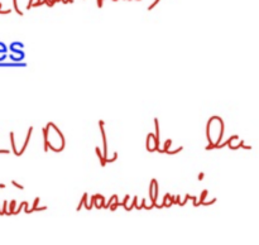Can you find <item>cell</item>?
<instances>
[{
    "label": "cell",
    "instance_id": "cell-4",
    "mask_svg": "<svg viewBox=\"0 0 259 245\" xmlns=\"http://www.w3.org/2000/svg\"><path fill=\"white\" fill-rule=\"evenodd\" d=\"M91 200H93V204L94 206L96 207V209H103L104 205H105V197L103 196V194L98 193V194H94L93 197H91Z\"/></svg>",
    "mask_w": 259,
    "mask_h": 245
},
{
    "label": "cell",
    "instance_id": "cell-31",
    "mask_svg": "<svg viewBox=\"0 0 259 245\" xmlns=\"http://www.w3.org/2000/svg\"><path fill=\"white\" fill-rule=\"evenodd\" d=\"M242 148H244V149H252V146H250V145H245V144H244V145H243Z\"/></svg>",
    "mask_w": 259,
    "mask_h": 245
},
{
    "label": "cell",
    "instance_id": "cell-15",
    "mask_svg": "<svg viewBox=\"0 0 259 245\" xmlns=\"http://www.w3.org/2000/svg\"><path fill=\"white\" fill-rule=\"evenodd\" d=\"M182 151H184V146H179V148L175 149V151H168L166 154H168V156H174V154L180 153V152H182Z\"/></svg>",
    "mask_w": 259,
    "mask_h": 245
},
{
    "label": "cell",
    "instance_id": "cell-2",
    "mask_svg": "<svg viewBox=\"0 0 259 245\" xmlns=\"http://www.w3.org/2000/svg\"><path fill=\"white\" fill-rule=\"evenodd\" d=\"M146 148L148 152H154V151H158L157 148V144H156V136H154V133H149L147 135V143H146Z\"/></svg>",
    "mask_w": 259,
    "mask_h": 245
},
{
    "label": "cell",
    "instance_id": "cell-24",
    "mask_svg": "<svg viewBox=\"0 0 259 245\" xmlns=\"http://www.w3.org/2000/svg\"><path fill=\"white\" fill-rule=\"evenodd\" d=\"M215 202H217V199H212L211 201H209V202H204V206H210V205H212V204H215Z\"/></svg>",
    "mask_w": 259,
    "mask_h": 245
},
{
    "label": "cell",
    "instance_id": "cell-33",
    "mask_svg": "<svg viewBox=\"0 0 259 245\" xmlns=\"http://www.w3.org/2000/svg\"><path fill=\"white\" fill-rule=\"evenodd\" d=\"M0 188H5V184L4 183H0Z\"/></svg>",
    "mask_w": 259,
    "mask_h": 245
},
{
    "label": "cell",
    "instance_id": "cell-1",
    "mask_svg": "<svg viewBox=\"0 0 259 245\" xmlns=\"http://www.w3.org/2000/svg\"><path fill=\"white\" fill-rule=\"evenodd\" d=\"M159 188H158V182L156 178H153L151 181V186H149V197H151L152 206H156L157 205V197H158Z\"/></svg>",
    "mask_w": 259,
    "mask_h": 245
},
{
    "label": "cell",
    "instance_id": "cell-28",
    "mask_svg": "<svg viewBox=\"0 0 259 245\" xmlns=\"http://www.w3.org/2000/svg\"><path fill=\"white\" fill-rule=\"evenodd\" d=\"M191 200L194 201V206L197 207V197L196 196H191Z\"/></svg>",
    "mask_w": 259,
    "mask_h": 245
},
{
    "label": "cell",
    "instance_id": "cell-22",
    "mask_svg": "<svg viewBox=\"0 0 259 245\" xmlns=\"http://www.w3.org/2000/svg\"><path fill=\"white\" fill-rule=\"evenodd\" d=\"M3 207H4V209H3L2 215H4V214H7V210H8V201H4V205H3Z\"/></svg>",
    "mask_w": 259,
    "mask_h": 245
},
{
    "label": "cell",
    "instance_id": "cell-34",
    "mask_svg": "<svg viewBox=\"0 0 259 245\" xmlns=\"http://www.w3.org/2000/svg\"><path fill=\"white\" fill-rule=\"evenodd\" d=\"M0 8H2V3H0Z\"/></svg>",
    "mask_w": 259,
    "mask_h": 245
},
{
    "label": "cell",
    "instance_id": "cell-27",
    "mask_svg": "<svg viewBox=\"0 0 259 245\" xmlns=\"http://www.w3.org/2000/svg\"><path fill=\"white\" fill-rule=\"evenodd\" d=\"M204 177H205V173L204 172H201V173H199V176H197V179H199V181H202V179H204Z\"/></svg>",
    "mask_w": 259,
    "mask_h": 245
},
{
    "label": "cell",
    "instance_id": "cell-14",
    "mask_svg": "<svg viewBox=\"0 0 259 245\" xmlns=\"http://www.w3.org/2000/svg\"><path fill=\"white\" fill-rule=\"evenodd\" d=\"M43 140H45V152L48 151V144H47V130L46 128H43Z\"/></svg>",
    "mask_w": 259,
    "mask_h": 245
},
{
    "label": "cell",
    "instance_id": "cell-26",
    "mask_svg": "<svg viewBox=\"0 0 259 245\" xmlns=\"http://www.w3.org/2000/svg\"><path fill=\"white\" fill-rule=\"evenodd\" d=\"M158 3H159V0H156V2H154L153 4H152V5H149V7H148V10H152V9H153V8L156 7L157 4H158Z\"/></svg>",
    "mask_w": 259,
    "mask_h": 245
},
{
    "label": "cell",
    "instance_id": "cell-3",
    "mask_svg": "<svg viewBox=\"0 0 259 245\" xmlns=\"http://www.w3.org/2000/svg\"><path fill=\"white\" fill-rule=\"evenodd\" d=\"M104 121L100 120L99 121V125H100V131H101V135H103V143H104V159H108V140H106V133H105V129H104Z\"/></svg>",
    "mask_w": 259,
    "mask_h": 245
},
{
    "label": "cell",
    "instance_id": "cell-32",
    "mask_svg": "<svg viewBox=\"0 0 259 245\" xmlns=\"http://www.w3.org/2000/svg\"><path fill=\"white\" fill-rule=\"evenodd\" d=\"M0 153H9V151H5V149H2V151H0Z\"/></svg>",
    "mask_w": 259,
    "mask_h": 245
},
{
    "label": "cell",
    "instance_id": "cell-30",
    "mask_svg": "<svg viewBox=\"0 0 259 245\" xmlns=\"http://www.w3.org/2000/svg\"><path fill=\"white\" fill-rule=\"evenodd\" d=\"M96 4H98L99 8L103 7V2H101V0H99V2H96Z\"/></svg>",
    "mask_w": 259,
    "mask_h": 245
},
{
    "label": "cell",
    "instance_id": "cell-29",
    "mask_svg": "<svg viewBox=\"0 0 259 245\" xmlns=\"http://www.w3.org/2000/svg\"><path fill=\"white\" fill-rule=\"evenodd\" d=\"M43 210H47V206H42V207H37L35 211H43Z\"/></svg>",
    "mask_w": 259,
    "mask_h": 245
},
{
    "label": "cell",
    "instance_id": "cell-23",
    "mask_svg": "<svg viewBox=\"0 0 259 245\" xmlns=\"http://www.w3.org/2000/svg\"><path fill=\"white\" fill-rule=\"evenodd\" d=\"M56 3H58L57 0H55V2H43V4H46V5H48L50 8H52L53 4H56Z\"/></svg>",
    "mask_w": 259,
    "mask_h": 245
},
{
    "label": "cell",
    "instance_id": "cell-17",
    "mask_svg": "<svg viewBox=\"0 0 259 245\" xmlns=\"http://www.w3.org/2000/svg\"><path fill=\"white\" fill-rule=\"evenodd\" d=\"M27 204H28V202H27V201H23V202H22V204H20V205H19V207H18V209H17V210H15V211H14V215L19 214V212H20V211H22V210H23V209H24V207H25V205H27Z\"/></svg>",
    "mask_w": 259,
    "mask_h": 245
},
{
    "label": "cell",
    "instance_id": "cell-18",
    "mask_svg": "<svg viewBox=\"0 0 259 245\" xmlns=\"http://www.w3.org/2000/svg\"><path fill=\"white\" fill-rule=\"evenodd\" d=\"M119 206H121V204H120V202H119V201H115V202H114V204H111V206L109 207V209H110L111 211H115V210L118 209Z\"/></svg>",
    "mask_w": 259,
    "mask_h": 245
},
{
    "label": "cell",
    "instance_id": "cell-21",
    "mask_svg": "<svg viewBox=\"0 0 259 245\" xmlns=\"http://www.w3.org/2000/svg\"><path fill=\"white\" fill-rule=\"evenodd\" d=\"M12 184H13V186L17 187V188H19V189H24V186H22V184L17 183V182H15V181H12Z\"/></svg>",
    "mask_w": 259,
    "mask_h": 245
},
{
    "label": "cell",
    "instance_id": "cell-6",
    "mask_svg": "<svg viewBox=\"0 0 259 245\" xmlns=\"http://www.w3.org/2000/svg\"><path fill=\"white\" fill-rule=\"evenodd\" d=\"M83 205H85V209L88 210V192H85V193L82 194V199H81L80 204H78V206L76 207V210H77V211H80V210L82 209Z\"/></svg>",
    "mask_w": 259,
    "mask_h": 245
},
{
    "label": "cell",
    "instance_id": "cell-9",
    "mask_svg": "<svg viewBox=\"0 0 259 245\" xmlns=\"http://www.w3.org/2000/svg\"><path fill=\"white\" fill-rule=\"evenodd\" d=\"M39 201H40V197H35V199H34V202H33V206H32V209H28L27 214H32V212H34L35 210H37V207H38V204H39Z\"/></svg>",
    "mask_w": 259,
    "mask_h": 245
},
{
    "label": "cell",
    "instance_id": "cell-12",
    "mask_svg": "<svg viewBox=\"0 0 259 245\" xmlns=\"http://www.w3.org/2000/svg\"><path fill=\"white\" fill-rule=\"evenodd\" d=\"M10 141H12V148H13V152H14L15 156L18 157V151H17V146H15V141H14V133H13V131H10Z\"/></svg>",
    "mask_w": 259,
    "mask_h": 245
},
{
    "label": "cell",
    "instance_id": "cell-7",
    "mask_svg": "<svg viewBox=\"0 0 259 245\" xmlns=\"http://www.w3.org/2000/svg\"><path fill=\"white\" fill-rule=\"evenodd\" d=\"M115 201H119V199H118V194H115V193H114L113 196H111L110 199H109V201L106 202L105 205H104V207H103V209H106V210H108L109 207L111 206V204H114V202H115Z\"/></svg>",
    "mask_w": 259,
    "mask_h": 245
},
{
    "label": "cell",
    "instance_id": "cell-16",
    "mask_svg": "<svg viewBox=\"0 0 259 245\" xmlns=\"http://www.w3.org/2000/svg\"><path fill=\"white\" fill-rule=\"evenodd\" d=\"M129 200H131V196H129V194H125V197H124V201H123V202H120L121 206H123L124 209H125V210L128 209V205H126V204H128Z\"/></svg>",
    "mask_w": 259,
    "mask_h": 245
},
{
    "label": "cell",
    "instance_id": "cell-11",
    "mask_svg": "<svg viewBox=\"0 0 259 245\" xmlns=\"http://www.w3.org/2000/svg\"><path fill=\"white\" fill-rule=\"evenodd\" d=\"M207 194H209V191H207V189H204V191H202V193H201V196H200V201L197 202V207H199L200 205L204 204L205 199L207 197Z\"/></svg>",
    "mask_w": 259,
    "mask_h": 245
},
{
    "label": "cell",
    "instance_id": "cell-5",
    "mask_svg": "<svg viewBox=\"0 0 259 245\" xmlns=\"http://www.w3.org/2000/svg\"><path fill=\"white\" fill-rule=\"evenodd\" d=\"M32 133H33V126H29V129H28L27 138H25V140H24V144H23V146H22V149H20V152H18V157L22 156V154L25 152V149H27L28 144H29V140H30V136H32Z\"/></svg>",
    "mask_w": 259,
    "mask_h": 245
},
{
    "label": "cell",
    "instance_id": "cell-19",
    "mask_svg": "<svg viewBox=\"0 0 259 245\" xmlns=\"http://www.w3.org/2000/svg\"><path fill=\"white\" fill-rule=\"evenodd\" d=\"M116 159H118V153H116V152H115V153H114V157H113V158H110V159H106V161H105V163H113V162H115Z\"/></svg>",
    "mask_w": 259,
    "mask_h": 245
},
{
    "label": "cell",
    "instance_id": "cell-20",
    "mask_svg": "<svg viewBox=\"0 0 259 245\" xmlns=\"http://www.w3.org/2000/svg\"><path fill=\"white\" fill-rule=\"evenodd\" d=\"M13 4H14V9H15V12H17L18 14H19V15H23V12H20V10H19V8H18V3L15 2V0H14V2H13Z\"/></svg>",
    "mask_w": 259,
    "mask_h": 245
},
{
    "label": "cell",
    "instance_id": "cell-13",
    "mask_svg": "<svg viewBox=\"0 0 259 245\" xmlns=\"http://www.w3.org/2000/svg\"><path fill=\"white\" fill-rule=\"evenodd\" d=\"M15 205H17V202H15V200H13L12 202H10V204H8V209H9V212H8V215H13L14 214V211H15Z\"/></svg>",
    "mask_w": 259,
    "mask_h": 245
},
{
    "label": "cell",
    "instance_id": "cell-10",
    "mask_svg": "<svg viewBox=\"0 0 259 245\" xmlns=\"http://www.w3.org/2000/svg\"><path fill=\"white\" fill-rule=\"evenodd\" d=\"M171 145H172V139H167V140L164 141L163 149H161V153H167V152L169 151V148H171Z\"/></svg>",
    "mask_w": 259,
    "mask_h": 245
},
{
    "label": "cell",
    "instance_id": "cell-8",
    "mask_svg": "<svg viewBox=\"0 0 259 245\" xmlns=\"http://www.w3.org/2000/svg\"><path fill=\"white\" fill-rule=\"evenodd\" d=\"M95 151H96V154H98V158H99V161H100V164L101 166H105V159H104V157H103V153H101V149H100V146H96L95 148Z\"/></svg>",
    "mask_w": 259,
    "mask_h": 245
},
{
    "label": "cell",
    "instance_id": "cell-25",
    "mask_svg": "<svg viewBox=\"0 0 259 245\" xmlns=\"http://www.w3.org/2000/svg\"><path fill=\"white\" fill-rule=\"evenodd\" d=\"M176 199H175V204H181V197H180V194H177V196H175Z\"/></svg>",
    "mask_w": 259,
    "mask_h": 245
}]
</instances>
